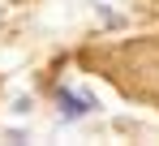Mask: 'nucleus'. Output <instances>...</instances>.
Returning a JSON list of instances; mask_svg holds the SVG:
<instances>
[{
  "label": "nucleus",
  "instance_id": "f257e3e1",
  "mask_svg": "<svg viewBox=\"0 0 159 146\" xmlns=\"http://www.w3.org/2000/svg\"><path fill=\"white\" fill-rule=\"evenodd\" d=\"M56 103H60V116L65 121H82V116H90L99 107L90 95H73V90H56Z\"/></svg>",
  "mask_w": 159,
  "mask_h": 146
},
{
  "label": "nucleus",
  "instance_id": "f03ea898",
  "mask_svg": "<svg viewBox=\"0 0 159 146\" xmlns=\"http://www.w3.org/2000/svg\"><path fill=\"white\" fill-rule=\"evenodd\" d=\"M30 107H34V103H30V99H26V95H22V99H13V112H17V116H26Z\"/></svg>",
  "mask_w": 159,
  "mask_h": 146
}]
</instances>
